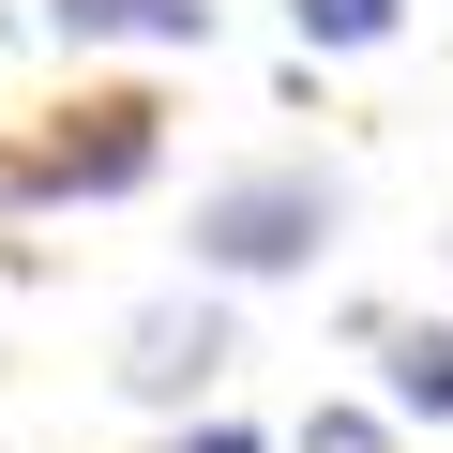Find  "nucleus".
Here are the masks:
<instances>
[{
    "label": "nucleus",
    "instance_id": "obj_1",
    "mask_svg": "<svg viewBox=\"0 0 453 453\" xmlns=\"http://www.w3.org/2000/svg\"><path fill=\"white\" fill-rule=\"evenodd\" d=\"M318 242H333V181L318 166H242V181L196 196V257L211 273H303Z\"/></svg>",
    "mask_w": 453,
    "mask_h": 453
},
{
    "label": "nucleus",
    "instance_id": "obj_2",
    "mask_svg": "<svg viewBox=\"0 0 453 453\" xmlns=\"http://www.w3.org/2000/svg\"><path fill=\"white\" fill-rule=\"evenodd\" d=\"M121 181H151V106H91V136L16 166V196H121Z\"/></svg>",
    "mask_w": 453,
    "mask_h": 453
},
{
    "label": "nucleus",
    "instance_id": "obj_3",
    "mask_svg": "<svg viewBox=\"0 0 453 453\" xmlns=\"http://www.w3.org/2000/svg\"><path fill=\"white\" fill-rule=\"evenodd\" d=\"M211 363H226V303H151L121 348V393H196Z\"/></svg>",
    "mask_w": 453,
    "mask_h": 453
},
{
    "label": "nucleus",
    "instance_id": "obj_4",
    "mask_svg": "<svg viewBox=\"0 0 453 453\" xmlns=\"http://www.w3.org/2000/svg\"><path fill=\"white\" fill-rule=\"evenodd\" d=\"M393 393L453 423V333H393Z\"/></svg>",
    "mask_w": 453,
    "mask_h": 453
},
{
    "label": "nucleus",
    "instance_id": "obj_5",
    "mask_svg": "<svg viewBox=\"0 0 453 453\" xmlns=\"http://www.w3.org/2000/svg\"><path fill=\"white\" fill-rule=\"evenodd\" d=\"M393 0H303V46H378Z\"/></svg>",
    "mask_w": 453,
    "mask_h": 453
},
{
    "label": "nucleus",
    "instance_id": "obj_6",
    "mask_svg": "<svg viewBox=\"0 0 453 453\" xmlns=\"http://www.w3.org/2000/svg\"><path fill=\"white\" fill-rule=\"evenodd\" d=\"M303 453H393V438H378L363 408H318V423H303Z\"/></svg>",
    "mask_w": 453,
    "mask_h": 453
},
{
    "label": "nucleus",
    "instance_id": "obj_7",
    "mask_svg": "<svg viewBox=\"0 0 453 453\" xmlns=\"http://www.w3.org/2000/svg\"><path fill=\"white\" fill-rule=\"evenodd\" d=\"M166 453H257V438H242V423H196V438H166Z\"/></svg>",
    "mask_w": 453,
    "mask_h": 453
}]
</instances>
